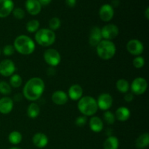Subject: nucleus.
<instances>
[{
  "instance_id": "nucleus-6",
  "label": "nucleus",
  "mask_w": 149,
  "mask_h": 149,
  "mask_svg": "<svg viewBox=\"0 0 149 149\" xmlns=\"http://www.w3.org/2000/svg\"><path fill=\"white\" fill-rule=\"evenodd\" d=\"M44 60L50 66H58L61 62V54L57 49L50 48L47 49L44 53Z\"/></svg>"
},
{
  "instance_id": "nucleus-40",
  "label": "nucleus",
  "mask_w": 149,
  "mask_h": 149,
  "mask_svg": "<svg viewBox=\"0 0 149 149\" xmlns=\"http://www.w3.org/2000/svg\"><path fill=\"white\" fill-rule=\"evenodd\" d=\"M9 149H22V148H18V147H13V148H9Z\"/></svg>"
},
{
  "instance_id": "nucleus-35",
  "label": "nucleus",
  "mask_w": 149,
  "mask_h": 149,
  "mask_svg": "<svg viewBox=\"0 0 149 149\" xmlns=\"http://www.w3.org/2000/svg\"><path fill=\"white\" fill-rule=\"evenodd\" d=\"M87 117H86L85 116H78V117L77 118V119H76L75 121V124L78 127H83L84 126V125H86V123H87Z\"/></svg>"
},
{
  "instance_id": "nucleus-3",
  "label": "nucleus",
  "mask_w": 149,
  "mask_h": 149,
  "mask_svg": "<svg viewBox=\"0 0 149 149\" xmlns=\"http://www.w3.org/2000/svg\"><path fill=\"white\" fill-rule=\"evenodd\" d=\"M77 108L83 116H94L98 110L97 100L91 96H84L79 100Z\"/></svg>"
},
{
  "instance_id": "nucleus-33",
  "label": "nucleus",
  "mask_w": 149,
  "mask_h": 149,
  "mask_svg": "<svg viewBox=\"0 0 149 149\" xmlns=\"http://www.w3.org/2000/svg\"><path fill=\"white\" fill-rule=\"evenodd\" d=\"M13 14L15 18L18 19V20H21V19L24 18L25 15H26V13L24 10L21 8H15L13 10Z\"/></svg>"
},
{
  "instance_id": "nucleus-30",
  "label": "nucleus",
  "mask_w": 149,
  "mask_h": 149,
  "mask_svg": "<svg viewBox=\"0 0 149 149\" xmlns=\"http://www.w3.org/2000/svg\"><path fill=\"white\" fill-rule=\"evenodd\" d=\"M103 119H104V121L108 125H113V124H114L115 120H116L115 115L110 111H105L104 114H103Z\"/></svg>"
},
{
  "instance_id": "nucleus-18",
  "label": "nucleus",
  "mask_w": 149,
  "mask_h": 149,
  "mask_svg": "<svg viewBox=\"0 0 149 149\" xmlns=\"http://www.w3.org/2000/svg\"><path fill=\"white\" fill-rule=\"evenodd\" d=\"M25 5L28 13L31 15H36L42 10V5L38 0H26Z\"/></svg>"
},
{
  "instance_id": "nucleus-21",
  "label": "nucleus",
  "mask_w": 149,
  "mask_h": 149,
  "mask_svg": "<svg viewBox=\"0 0 149 149\" xmlns=\"http://www.w3.org/2000/svg\"><path fill=\"white\" fill-rule=\"evenodd\" d=\"M90 130L94 132H100L103 130V122L98 116H92L89 122Z\"/></svg>"
},
{
  "instance_id": "nucleus-32",
  "label": "nucleus",
  "mask_w": 149,
  "mask_h": 149,
  "mask_svg": "<svg viewBox=\"0 0 149 149\" xmlns=\"http://www.w3.org/2000/svg\"><path fill=\"white\" fill-rule=\"evenodd\" d=\"M132 64L136 68H141L145 65V59L141 56H137L132 61Z\"/></svg>"
},
{
  "instance_id": "nucleus-39",
  "label": "nucleus",
  "mask_w": 149,
  "mask_h": 149,
  "mask_svg": "<svg viewBox=\"0 0 149 149\" xmlns=\"http://www.w3.org/2000/svg\"><path fill=\"white\" fill-rule=\"evenodd\" d=\"M145 16H146V17L147 20H148V19H149V8H148V7H147L146 10Z\"/></svg>"
},
{
  "instance_id": "nucleus-8",
  "label": "nucleus",
  "mask_w": 149,
  "mask_h": 149,
  "mask_svg": "<svg viewBox=\"0 0 149 149\" xmlns=\"http://www.w3.org/2000/svg\"><path fill=\"white\" fill-rule=\"evenodd\" d=\"M100 29L102 37L106 40L111 41L112 39H115L119 33V28L114 24H107Z\"/></svg>"
},
{
  "instance_id": "nucleus-10",
  "label": "nucleus",
  "mask_w": 149,
  "mask_h": 149,
  "mask_svg": "<svg viewBox=\"0 0 149 149\" xmlns=\"http://www.w3.org/2000/svg\"><path fill=\"white\" fill-rule=\"evenodd\" d=\"M127 49L128 52L132 55L139 56L143 53L144 50V47L142 42L138 39H131L127 44Z\"/></svg>"
},
{
  "instance_id": "nucleus-16",
  "label": "nucleus",
  "mask_w": 149,
  "mask_h": 149,
  "mask_svg": "<svg viewBox=\"0 0 149 149\" xmlns=\"http://www.w3.org/2000/svg\"><path fill=\"white\" fill-rule=\"evenodd\" d=\"M14 107L13 100L9 97H3L0 99V113L8 114L13 111Z\"/></svg>"
},
{
  "instance_id": "nucleus-26",
  "label": "nucleus",
  "mask_w": 149,
  "mask_h": 149,
  "mask_svg": "<svg viewBox=\"0 0 149 149\" xmlns=\"http://www.w3.org/2000/svg\"><path fill=\"white\" fill-rule=\"evenodd\" d=\"M23 139L21 133L18 131H13L10 133L8 136L9 142L13 145H17L20 143Z\"/></svg>"
},
{
  "instance_id": "nucleus-36",
  "label": "nucleus",
  "mask_w": 149,
  "mask_h": 149,
  "mask_svg": "<svg viewBox=\"0 0 149 149\" xmlns=\"http://www.w3.org/2000/svg\"><path fill=\"white\" fill-rule=\"evenodd\" d=\"M125 98V100L127 103H130V102L132 101L134 98V95L132 93H125V95L124 97Z\"/></svg>"
},
{
  "instance_id": "nucleus-38",
  "label": "nucleus",
  "mask_w": 149,
  "mask_h": 149,
  "mask_svg": "<svg viewBox=\"0 0 149 149\" xmlns=\"http://www.w3.org/2000/svg\"><path fill=\"white\" fill-rule=\"evenodd\" d=\"M38 1L42 6H47L51 2L52 0H38Z\"/></svg>"
},
{
  "instance_id": "nucleus-23",
  "label": "nucleus",
  "mask_w": 149,
  "mask_h": 149,
  "mask_svg": "<svg viewBox=\"0 0 149 149\" xmlns=\"http://www.w3.org/2000/svg\"><path fill=\"white\" fill-rule=\"evenodd\" d=\"M119 146V141L116 136H109L103 143V149H118Z\"/></svg>"
},
{
  "instance_id": "nucleus-17",
  "label": "nucleus",
  "mask_w": 149,
  "mask_h": 149,
  "mask_svg": "<svg viewBox=\"0 0 149 149\" xmlns=\"http://www.w3.org/2000/svg\"><path fill=\"white\" fill-rule=\"evenodd\" d=\"M33 145L39 148H43L47 146L49 140L47 136L42 132H37L35 134L32 138Z\"/></svg>"
},
{
  "instance_id": "nucleus-22",
  "label": "nucleus",
  "mask_w": 149,
  "mask_h": 149,
  "mask_svg": "<svg viewBox=\"0 0 149 149\" xmlns=\"http://www.w3.org/2000/svg\"><path fill=\"white\" fill-rule=\"evenodd\" d=\"M149 145V135L148 132L142 134L137 138L135 141V146L138 149H144Z\"/></svg>"
},
{
  "instance_id": "nucleus-34",
  "label": "nucleus",
  "mask_w": 149,
  "mask_h": 149,
  "mask_svg": "<svg viewBox=\"0 0 149 149\" xmlns=\"http://www.w3.org/2000/svg\"><path fill=\"white\" fill-rule=\"evenodd\" d=\"M15 51L14 47L12 45H7L4 47L3 48L2 52L5 56H10V55H13Z\"/></svg>"
},
{
  "instance_id": "nucleus-20",
  "label": "nucleus",
  "mask_w": 149,
  "mask_h": 149,
  "mask_svg": "<svg viewBox=\"0 0 149 149\" xmlns=\"http://www.w3.org/2000/svg\"><path fill=\"white\" fill-rule=\"evenodd\" d=\"M131 112L128 108L125 106H121L118 108L115 113V117L119 122H126L130 119Z\"/></svg>"
},
{
  "instance_id": "nucleus-7",
  "label": "nucleus",
  "mask_w": 149,
  "mask_h": 149,
  "mask_svg": "<svg viewBox=\"0 0 149 149\" xmlns=\"http://www.w3.org/2000/svg\"><path fill=\"white\" fill-rule=\"evenodd\" d=\"M130 87L132 94L141 95L144 94L147 90L148 82L146 79L143 77H137L132 81Z\"/></svg>"
},
{
  "instance_id": "nucleus-4",
  "label": "nucleus",
  "mask_w": 149,
  "mask_h": 149,
  "mask_svg": "<svg viewBox=\"0 0 149 149\" xmlns=\"http://www.w3.org/2000/svg\"><path fill=\"white\" fill-rule=\"evenodd\" d=\"M96 50L99 58L108 61L114 57L116 47L112 41L103 39L96 46Z\"/></svg>"
},
{
  "instance_id": "nucleus-2",
  "label": "nucleus",
  "mask_w": 149,
  "mask_h": 149,
  "mask_svg": "<svg viewBox=\"0 0 149 149\" xmlns=\"http://www.w3.org/2000/svg\"><path fill=\"white\" fill-rule=\"evenodd\" d=\"M13 47L18 53L24 55L33 53L36 47L33 39L26 35H20L17 36L15 39Z\"/></svg>"
},
{
  "instance_id": "nucleus-14",
  "label": "nucleus",
  "mask_w": 149,
  "mask_h": 149,
  "mask_svg": "<svg viewBox=\"0 0 149 149\" xmlns=\"http://www.w3.org/2000/svg\"><path fill=\"white\" fill-rule=\"evenodd\" d=\"M103 37L101 35V29L97 26H94L90 30L89 36V44L93 47H96L102 40Z\"/></svg>"
},
{
  "instance_id": "nucleus-37",
  "label": "nucleus",
  "mask_w": 149,
  "mask_h": 149,
  "mask_svg": "<svg viewBox=\"0 0 149 149\" xmlns=\"http://www.w3.org/2000/svg\"><path fill=\"white\" fill-rule=\"evenodd\" d=\"M65 3L69 7H74L77 4V0H65Z\"/></svg>"
},
{
  "instance_id": "nucleus-12",
  "label": "nucleus",
  "mask_w": 149,
  "mask_h": 149,
  "mask_svg": "<svg viewBox=\"0 0 149 149\" xmlns=\"http://www.w3.org/2000/svg\"><path fill=\"white\" fill-rule=\"evenodd\" d=\"M113 15H114V10H113V7L111 4H106L101 6L99 11V15L103 21H110L113 18Z\"/></svg>"
},
{
  "instance_id": "nucleus-5",
  "label": "nucleus",
  "mask_w": 149,
  "mask_h": 149,
  "mask_svg": "<svg viewBox=\"0 0 149 149\" xmlns=\"http://www.w3.org/2000/svg\"><path fill=\"white\" fill-rule=\"evenodd\" d=\"M56 39L55 31L49 29H39L35 34V40L42 47H49L53 45Z\"/></svg>"
},
{
  "instance_id": "nucleus-41",
  "label": "nucleus",
  "mask_w": 149,
  "mask_h": 149,
  "mask_svg": "<svg viewBox=\"0 0 149 149\" xmlns=\"http://www.w3.org/2000/svg\"><path fill=\"white\" fill-rule=\"evenodd\" d=\"M1 49H0V55H1Z\"/></svg>"
},
{
  "instance_id": "nucleus-9",
  "label": "nucleus",
  "mask_w": 149,
  "mask_h": 149,
  "mask_svg": "<svg viewBox=\"0 0 149 149\" xmlns=\"http://www.w3.org/2000/svg\"><path fill=\"white\" fill-rule=\"evenodd\" d=\"M97 104L98 109L102 111H109L113 105V97L109 93H102L97 97Z\"/></svg>"
},
{
  "instance_id": "nucleus-19",
  "label": "nucleus",
  "mask_w": 149,
  "mask_h": 149,
  "mask_svg": "<svg viewBox=\"0 0 149 149\" xmlns=\"http://www.w3.org/2000/svg\"><path fill=\"white\" fill-rule=\"evenodd\" d=\"M68 97L72 100H79L83 95V89L79 84H73L68 89Z\"/></svg>"
},
{
  "instance_id": "nucleus-27",
  "label": "nucleus",
  "mask_w": 149,
  "mask_h": 149,
  "mask_svg": "<svg viewBox=\"0 0 149 149\" xmlns=\"http://www.w3.org/2000/svg\"><path fill=\"white\" fill-rule=\"evenodd\" d=\"M22 82H23V79L19 74H14L10 77V84L11 87H14V88L20 87L21 86Z\"/></svg>"
},
{
  "instance_id": "nucleus-1",
  "label": "nucleus",
  "mask_w": 149,
  "mask_h": 149,
  "mask_svg": "<svg viewBox=\"0 0 149 149\" xmlns=\"http://www.w3.org/2000/svg\"><path fill=\"white\" fill-rule=\"evenodd\" d=\"M45 88V82L42 79L39 77H33L25 84L23 90V96L28 100L36 101L42 95Z\"/></svg>"
},
{
  "instance_id": "nucleus-11",
  "label": "nucleus",
  "mask_w": 149,
  "mask_h": 149,
  "mask_svg": "<svg viewBox=\"0 0 149 149\" xmlns=\"http://www.w3.org/2000/svg\"><path fill=\"white\" fill-rule=\"evenodd\" d=\"M15 71V65L10 59L3 60L0 63V74L3 77H11Z\"/></svg>"
},
{
  "instance_id": "nucleus-28",
  "label": "nucleus",
  "mask_w": 149,
  "mask_h": 149,
  "mask_svg": "<svg viewBox=\"0 0 149 149\" xmlns=\"http://www.w3.org/2000/svg\"><path fill=\"white\" fill-rule=\"evenodd\" d=\"M40 24H39V21L37 20H29L26 24V30L29 32V33H34L39 30V28Z\"/></svg>"
},
{
  "instance_id": "nucleus-24",
  "label": "nucleus",
  "mask_w": 149,
  "mask_h": 149,
  "mask_svg": "<svg viewBox=\"0 0 149 149\" xmlns=\"http://www.w3.org/2000/svg\"><path fill=\"white\" fill-rule=\"evenodd\" d=\"M40 113V107L36 103H32L28 106L27 115L31 119H36Z\"/></svg>"
},
{
  "instance_id": "nucleus-13",
  "label": "nucleus",
  "mask_w": 149,
  "mask_h": 149,
  "mask_svg": "<svg viewBox=\"0 0 149 149\" xmlns=\"http://www.w3.org/2000/svg\"><path fill=\"white\" fill-rule=\"evenodd\" d=\"M14 10L13 0H0V17L4 18L10 15Z\"/></svg>"
},
{
  "instance_id": "nucleus-29",
  "label": "nucleus",
  "mask_w": 149,
  "mask_h": 149,
  "mask_svg": "<svg viewBox=\"0 0 149 149\" xmlns=\"http://www.w3.org/2000/svg\"><path fill=\"white\" fill-rule=\"evenodd\" d=\"M11 86L9 83L4 81H0V93L4 95H10L12 92Z\"/></svg>"
},
{
  "instance_id": "nucleus-31",
  "label": "nucleus",
  "mask_w": 149,
  "mask_h": 149,
  "mask_svg": "<svg viewBox=\"0 0 149 149\" xmlns=\"http://www.w3.org/2000/svg\"><path fill=\"white\" fill-rule=\"evenodd\" d=\"M61 20H60V19L57 17H52V18L51 19L49 22V29L52 31H53L58 30V29L61 27Z\"/></svg>"
},
{
  "instance_id": "nucleus-15",
  "label": "nucleus",
  "mask_w": 149,
  "mask_h": 149,
  "mask_svg": "<svg viewBox=\"0 0 149 149\" xmlns=\"http://www.w3.org/2000/svg\"><path fill=\"white\" fill-rule=\"evenodd\" d=\"M52 100L55 105L63 106L68 100V95L63 90H57L52 93Z\"/></svg>"
},
{
  "instance_id": "nucleus-25",
  "label": "nucleus",
  "mask_w": 149,
  "mask_h": 149,
  "mask_svg": "<svg viewBox=\"0 0 149 149\" xmlns=\"http://www.w3.org/2000/svg\"><path fill=\"white\" fill-rule=\"evenodd\" d=\"M116 87L119 93H124V94L128 93L130 90L129 82L126 79H120L116 81Z\"/></svg>"
}]
</instances>
